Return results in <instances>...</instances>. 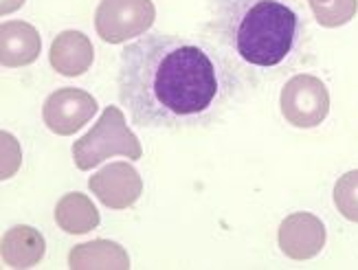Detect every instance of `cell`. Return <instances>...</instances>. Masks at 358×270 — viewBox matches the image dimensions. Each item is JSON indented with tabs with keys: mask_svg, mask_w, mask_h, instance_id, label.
Returning a JSON list of instances; mask_svg holds the SVG:
<instances>
[{
	"mask_svg": "<svg viewBox=\"0 0 358 270\" xmlns=\"http://www.w3.org/2000/svg\"><path fill=\"white\" fill-rule=\"evenodd\" d=\"M157 18L152 0H101L95 11V29L103 42L121 44L150 31Z\"/></svg>",
	"mask_w": 358,
	"mask_h": 270,
	"instance_id": "4",
	"label": "cell"
},
{
	"mask_svg": "<svg viewBox=\"0 0 358 270\" xmlns=\"http://www.w3.org/2000/svg\"><path fill=\"white\" fill-rule=\"evenodd\" d=\"M51 66L64 77H80L84 75L95 59V49L92 42L82 34V31H62L53 40L49 51Z\"/></svg>",
	"mask_w": 358,
	"mask_h": 270,
	"instance_id": "10",
	"label": "cell"
},
{
	"mask_svg": "<svg viewBox=\"0 0 358 270\" xmlns=\"http://www.w3.org/2000/svg\"><path fill=\"white\" fill-rule=\"evenodd\" d=\"M279 106L294 128H317L330 113V92L315 75H294L282 88Z\"/></svg>",
	"mask_w": 358,
	"mask_h": 270,
	"instance_id": "5",
	"label": "cell"
},
{
	"mask_svg": "<svg viewBox=\"0 0 358 270\" xmlns=\"http://www.w3.org/2000/svg\"><path fill=\"white\" fill-rule=\"evenodd\" d=\"M334 204L350 222H358V169L343 173L334 185Z\"/></svg>",
	"mask_w": 358,
	"mask_h": 270,
	"instance_id": "15",
	"label": "cell"
},
{
	"mask_svg": "<svg viewBox=\"0 0 358 270\" xmlns=\"http://www.w3.org/2000/svg\"><path fill=\"white\" fill-rule=\"evenodd\" d=\"M55 222L62 231L71 235H84L99 227V211L88 196L73 192L57 202Z\"/></svg>",
	"mask_w": 358,
	"mask_h": 270,
	"instance_id": "13",
	"label": "cell"
},
{
	"mask_svg": "<svg viewBox=\"0 0 358 270\" xmlns=\"http://www.w3.org/2000/svg\"><path fill=\"white\" fill-rule=\"evenodd\" d=\"M279 248L286 257L306 262L323 250L325 227L315 213H292L279 225Z\"/></svg>",
	"mask_w": 358,
	"mask_h": 270,
	"instance_id": "8",
	"label": "cell"
},
{
	"mask_svg": "<svg viewBox=\"0 0 358 270\" xmlns=\"http://www.w3.org/2000/svg\"><path fill=\"white\" fill-rule=\"evenodd\" d=\"M90 192L108 209H128L143 194V180L130 163H110L88 180Z\"/></svg>",
	"mask_w": 358,
	"mask_h": 270,
	"instance_id": "7",
	"label": "cell"
},
{
	"mask_svg": "<svg viewBox=\"0 0 358 270\" xmlns=\"http://www.w3.org/2000/svg\"><path fill=\"white\" fill-rule=\"evenodd\" d=\"M117 84L134 125L185 130L207 125L222 113L238 73L213 44L148 34L121 51Z\"/></svg>",
	"mask_w": 358,
	"mask_h": 270,
	"instance_id": "1",
	"label": "cell"
},
{
	"mask_svg": "<svg viewBox=\"0 0 358 270\" xmlns=\"http://www.w3.org/2000/svg\"><path fill=\"white\" fill-rule=\"evenodd\" d=\"M0 253H3L5 266L24 270V268H34L42 262L46 253V242L38 229L20 225V227L9 229L3 235Z\"/></svg>",
	"mask_w": 358,
	"mask_h": 270,
	"instance_id": "11",
	"label": "cell"
},
{
	"mask_svg": "<svg viewBox=\"0 0 358 270\" xmlns=\"http://www.w3.org/2000/svg\"><path fill=\"white\" fill-rule=\"evenodd\" d=\"M97 99L80 88H59L44 101L42 117L46 128L59 136L75 134L95 117Z\"/></svg>",
	"mask_w": 358,
	"mask_h": 270,
	"instance_id": "6",
	"label": "cell"
},
{
	"mask_svg": "<svg viewBox=\"0 0 358 270\" xmlns=\"http://www.w3.org/2000/svg\"><path fill=\"white\" fill-rule=\"evenodd\" d=\"M42 40L36 27L22 20H9L0 27V62L5 69L34 64L40 55Z\"/></svg>",
	"mask_w": 358,
	"mask_h": 270,
	"instance_id": "9",
	"label": "cell"
},
{
	"mask_svg": "<svg viewBox=\"0 0 358 270\" xmlns=\"http://www.w3.org/2000/svg\"><path fill=\"white\" fill-rule=\"evenodd\" d=\"M313 7L315 18L325 29H336L348 24L356 11H358V0H328V3L310 5Z\"/></svg>",
	"mask_w": 358,
	"mask_h": 270,
	"instance_id": "14",
	"label": "cell"
},
{
	"mask_svg": "<svg viewBox=\"0 0 358 270\" xmlns=\"http://www.w3.org/2000/svg\"><path fill=\"white\" fill-rule=\"evenodd\" d=\"M69 266L73 270H128L130 257L121 244L110 240H95L77 244L69 253Z\"/></svg>",
	"mask_w": 358,
	"mask_h": 270,
	"instance_id": "12",
	"label": "cell"
},
{
	"mask_svg": "<svg viewBox=\"0 0 358 270\" xmlns=\"http://www.w3.org/2000/svg\"><path fill=\"white\" fill-rule=\"evenodd\" d=\"M310 5H319V3H328V0H308Z\"/></svg>",
	"mask_w": 358,
	"mask_h": 270,
	"instance_id": "18",
	"label": "cell"
},
{
	"mask_svg": "<svg viewBox=\"0 0 358 270\" xmlns=\"http://www.w3.org/2000/svg\"><path fill=\"white\" fill-rule=\"evenodd\" d=\"M22 3H24V0H3V3H0V13H3V15L13 13L15 9L22 7Z\"/></svg>",
	"mask_w": 358,
	"mask_h": 270,
	"instance_id": "17",
	"label": "cell"
},
{
	"mask_svg": "<svg viewBox=\"0 0 358 270\" xmlns=\"http://www.w3.org/2000/svg\"><path fill=\"white\" fill-rule=\"evenodd\" d=\"M0 138H3V173H0V176H3V180H7L18 171L22 154H20L18 141H15L9 132H3Z\"/></svg>",
	"mask_w": 358,
	"mask_h": 270,
	"instance_id": "16",
	"label": "cell"
},
{
	"mask_svg": "<svg viewBox=\"0 0 358 270\" xmlns=\"http://www.w3.org/2000/svg\"><path fill=\"white\" fill-rule=\"evenodd\" d=\"M211 15L220 40L253 69L279 66L299 36L297 13L284 0H213Z\"/></svg>",
	"mask_w": 358,
	"mask_h": 270,
	"instance_id": "2",
	"label": "cell"
},
{
	"mask_svg": "<svg viewBox=\"0 0 358 270\" xmlns=\"http://www.w3.org/2000/svg\"><path fill=\"white\" fill-rule=\"evenodd\" d=\"M110 156H126L130 161L143 156L141 143L130 132L126 115L117 106H108L95 128L73 145V161L82 171L101 165Z\"/></svg>",
	"mask_w": 358,
	"mask_h": 270,
	"instance_id": "3",
	"label": "cell"
}]
</instances>
